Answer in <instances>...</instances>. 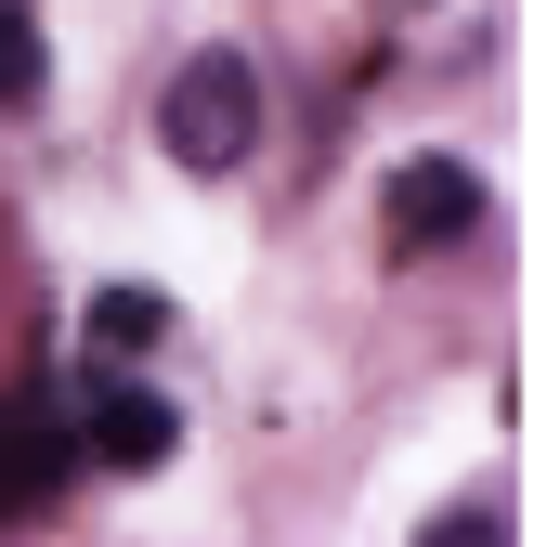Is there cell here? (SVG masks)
I'll return each instance as SVG.
<instances>
[{
  "label": "cell",
  "mask_w": 560,
  "mask_h": 547,
  "mask_svg": "<svg viewBox=\"0 0 560 547\" xmlns=\"http://www.w3.org/2000/svg\"><path fill=\"white\" fill-rule=\"evenodd\" d=\"M66 469H79V430H66L52 405H26V392H13V405H0V509H39Z\"/></svg>",
  "instance_id": "cell-3"
},
{
  "label": "cell",
  "mask_w": 560,
  "mask_h": 547,
  "mask_svg": "<svg viewBox=\"0 0 560 547\" xmlns=\"http://www.w3.org/2000/svg\"><path fill=\"white\" fill-rule=\"evenodd\" d=\"M378 235H392V248H456V235H482V170H469V156H405V170L378 183Z\"/></svg>",
  "instance_id": "cell-2"
},
{
  "label": "cell",
  "mask_w": 560,
  "mask_h": 547,
  "mask_svg": "<svg viewBox=\"0 0 560 547\" xmlns=\"http://www.w3.org/2000/svg\"><path fill=\"white\" fill-rule=\"evenodd\" d=\"M39 26H26V0H0V105H39Z\"/></svg>",
  "instance_id": "cell-6"
},
{
  "label": "cell",
  "mask_w": 560,
  "mask_h": 547,
  "mask_svg": "<svg viewBox=\"0 0 560 547\" xmlns=\"http://www.w3.org/2000/svg\"><path fill=\"white\" fill-rule=\"evenodd\" d=\"M79 443L105 456V469H170V443H183V405H156V392H105V405L79 417Z\"/></svg>",
  "instance_id": "cell-4"
},
{
  "label": "cell",
  "mask_w": 560,
  "mask_h": 547,
  "mask_svg": "<svg viewBox=\"0 0 560 547\" xmlns=\"http://www.w3.org/2000/svg\"><path fill=\"white\" fill-rule=\"evenodd\" d=\"M261 131V79H248V53H196L183 79H170V105H156V143L183 156V170H235Z\"/></svg>",
  "instance_id": "cell-1"
},
{
  "label": "cell",
  "mask_w": 560,
  "mask_h": 547,
  "mask_svg": "<svg viewBox=\"0 0 560 547\" xmlns=\"http://www.w3.org/2000/svg\"><path fill=\"white\" fill-rule=\"evenodd\" d=\"M92 339H105V352H156V339H170V300H156V287H105V300H92Z\"/></svg>",
  "instance_id": "cell-5"
}]
</instances>
